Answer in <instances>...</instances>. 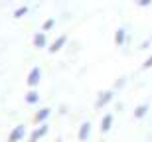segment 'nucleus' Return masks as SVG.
Masks as SVG:
<instances>
[{
  "mask_svg": "<svg viewBox=\"0 0 152 142\" xmlns=\"http://www.w3.org/2000/svg\"><path fill=\"white\" fill-rule=\"evenodd\" d=\"M115 99V89H107V91H101L95 99V109H105L107 105H111Z\"/></svg>",
  "mask_w": 152,
  "mask_h": 142,
  "instance_id": "1",
  "label": "nucleus"
},
{
  "mask_svg": "<svg viewBox=\"0 0 152 142\" xmlns=\"http://www.w3.org/2000/svg\"><path fill=\"white\" fill-rule=\"evenodd\" d=\"M48 132H50V125H48V122L38 125L34 130H32V134H30V142H39L45 134H48Z\"/></svg>",
  "mask_w": 152,
  "mask_h": 142,
  "instance_id": "2",
  "label": "nucleus"
},
{
  "mask_svg": "<svg viewBox=\"0 0 152 142\" xmlns=\"http://www.w3.org/2000/svg\"><path fill=\"white\" fill-rule=\"evenodd\" d=\"M39 81H42V69L39 67H32L28 73V79H26V83H28L30 89H36V87L39 85Z\"/></svg>",
  "mask_w": 152,
  "mask_h": 142,
  "instance_id": "3",
  "label": "nucleus"
},
{
  "mask_svg": "<svg viewBox=\"0 0 152 142\" xmlns=\"http://www.w3.org/2000/svg\"><path fill=\"white\" fill-rule=\"evenodd\" d=\"M24 136H26V126L18 125V126H14V128L10 130V134H8V142H20Z\"/></svg>",
  "mask_w": 152,
  "mask_h": 142,
  "instance_id": "4",
  "label": "nucleus"
},
{
  "mask_svg": "<svg viewBox=\"0 0 152 142\" xmlns=\"http://www.w3.org/2000/svg\"><path fill=\"white\" fill-rule=\"evenodd\" d=\"M65 46H67V36H57L56 40L50 44L48 50H50V53H57V51H61Z\"/></svg>",
  "mask_w": 152,
  "mask_h": 142,
  "instance_id": "5",
  "label": "nucleus"
},
{
  "mask_svg": "<svg viewBox=\"0 0 152 142\" xmlns=\"http://www.w3.org/2000/svg\"><path fill=\"white\" fill-rule=\"evenodd\" d=\"M50 117H51V109H50V107H42L38 113L34 114V122H36V125L48 122V120H50Z\"/></svg>",
  "mask_w": 152,
  "mask_h": 142,
  "instance_id": "6",
  "label": "nucleus"
},
{
  "mask_svg": "<svg viewBox=\"0 0 152 142\" xmlns=\"http://www.w3.org/2000/svg\"><path fill=\"white\" fill-rule=\"evenodd\" d=\"M32 44H34L36 50H44V47H48V36H45L44 30H42V32H38V34H34Z\"/></svg>",
  "mask_w": 152,
  "mask_h": 142,
  "instance_id": "7",
  "label": "nucleus"
},
{
  "mask_svg": "<svg viewBox=\"0 0 152 142\" xmlns=\"http://www.w3.org/2000/svg\"><path fill=\"white\" fill-rule=\"evenodd\" d=\"M126 42H129V32H126V28H123V26H121V28L115 32V44L121 47V46H124Z\"/></svg>",
  "mask_w": 152,
  "mask_h": 142,
  "instance_id": "8",
  "label": "nucleus"
},
{
  "mask_svg": "<svg viewBox=\"0 0 152 142\" xmlns=\"http://www.w3.org/2000/svg\"><path fill=\"white\" fill-rule=\"evenodd\" d=\"M113 113H107V114H103V119H101V132H109L111 128H113Z\"/></svg>",
  "mask_w": 152,
  "mask_h": 142,
  "instance_id": "9",
  "label": "nucleus"
},
{
  "mask_svg": "<svg viewBox=\"0 0 152 142\" xmlns=\"http://www.w3.org/2000/svg\"><path fill=\"white\" fill-rule=\"evenodd\" d=\"M77 136H79V140H81V142L89 140V136H91V122H83V125L79 126Z\"/></svg>",
  "mask_w": 152,
  "mask_h": 142,
  "instance_id": "10",
  "label": "nucleus"
},
{
  "mask_svg": "<svg viewBox=\"0 0 152 142\" xmlns=\"http://www.w3.org/2000/svg\"><path fill=\"white\" fill-rule=\"evenodd\" d=\"M38 101H39L38 91H36V89H30V91L26 93V103H28V105H36Z\"/></svg>",
  "mask_w": 152,
  "mask_h": 142,
  "instance_id": "11",
  "label": "nucleus"
},
{
  "mask_svg": "<svg viewBox=\"0 0 152 142\" xmlns=\"http://www.w3.org/2000/svg\"><path fill=\"white\" fill-rule=\"evenodd\" d=\"M146 113H148V105H146V103H144V105H138V107L134 109V117H136V119L146 117Z\"/></svg>",
  "mask_w": 152,
  "mask_h": 142,
  "instance_id": "12",
  "label": "nucleus"
},
{
  "mask_svg": "<svg viewBox=\"0 0 152 142\" xmlns=\"http://www.w3.org/2000/svg\"><path fill=\"white\" fill-rule=\"evenodd\" d=\"M28 12H30V6H20V8H16V10L12 12V16L18 20V18H24L26 14H28Z\"/></svg>",
  "mask_w": 152,
  "mask_h": 142,
  "instance_id": "13",
  "label": "nucleus"
},
{
  "mask_svg": "<svg viewBox=\"0 0 152 142\" xmlns=\"http://www.w3.org/2000/svg\"><path fill=\"white\" fill-rule=\"evenodd\" d=\"M53 26H56V18H48V20H44V24H42V30H44V32H50V30H53Z\"/></svg>",
  "mask_w": 152,
  "mask_h": 142,
  "instance_id": "14",
  "label": "nucleus"
},
{
  "mask_svg": "<svg viewBox=\"0 0 152 142\" xmlns=\"http://www.w3.org/2000/svg\"><path fill=\"white\" fill-rule=\"evenodd\" d=\"M124 83H126V77H118V79H117V83H115V89H123V87H124Z\"/></svg>",
  "mask_w": 152,
  "mask_h": 142,
  "instance_id": "15",
  "label": "nucleus"
},
{
  "mask_svg": "<svg viewBox=\"0 0 152 142\" xmlns=\"http://www.w3.org/2000/svg\"><path fill=\"white\" fill-rule=\"evenodd\" d=\"M142 69H152V53L146 57V61L142 63Z\"/></svg>",
  "mask_w": 152,
  "mask_h": 142,
  "instance_id": "16",
  "label": "nucleus"
},
{
  "mask_svg": "<svg viewBox=\"0 0 152 142\" xmlns=\"http://www.w3.org/2000/svg\"><path fill=\"white\" fill-rule=\"evenodd\" d=\"M150 4H152V0H136V6H140V8H146Z\"/></svg>",
  "mask_w": 152,
  "mask_h": 142,
  "instance_id": "17",
  "label": "nucleus"
},
{
  "mask_svg": "<svg viewBox=\"0 0 152 142\" xmlns=\"http://www.w3.org/2000/svg\"><path fill=\"white\" fill-rule=\"evenodd\" d=\"M150 44H152V40H144L140 44V50H148V47H150Z\"/></svg>",
  "mask_w": 152,
  "mask_h": 142,
  "instance_id": "18",
  "label": "nucleus"
},
{
  "mask_svg": "<svg viewBox=\"0 0 152 142\" xmlns=\"http://www.w3.org/2000/svg\"><path fill=\"white\" fill-rule=\"evenodd\" d=\"M56 142H61V138H57V140H56Z\"/></svg>",
  "mask_w": 152,
  "mask_h": 142,
  "instance_id": "19",
  "label": "nucleus"
}]
</instances>
